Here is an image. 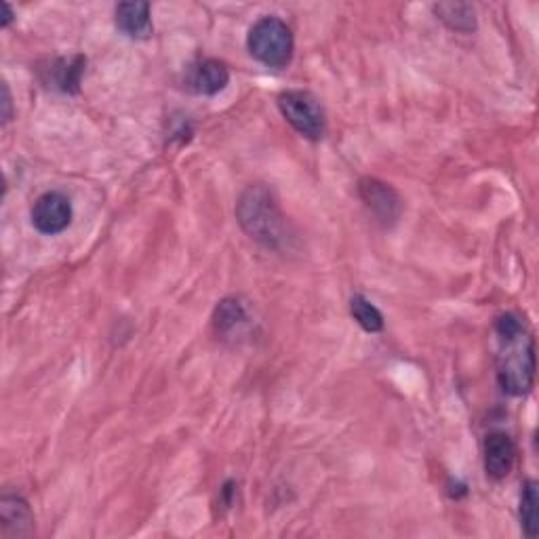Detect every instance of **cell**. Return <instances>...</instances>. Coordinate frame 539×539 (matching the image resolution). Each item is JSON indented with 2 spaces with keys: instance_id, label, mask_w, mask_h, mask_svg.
I'll use <instances>...</instances> for the list:
<instances>
[{
  "instance_id": "1",
  "label": "cell",
  "mask_w": 539,
  "mask_h": 539,
  "mask_svg": "<svg viewBox=\"0 0 539 539\" xmlns=\"http://www.w3.org/2000/svg\"><path fill=\"white\" fill-rule=\"evenodd\" d=\"M497 382L512 396H525L535 384V342L521 316H497Z\"/></svg>"
},
{
  "instance_id": "2",
  "label": "cell",
  "mask_w": 539,
  "mask_h": 539,
  "mask_svg": "<svg viewBox=\"0 0 539 539\" xmlns=\"http://www.w3.org/2000/svg\"><path fill=\"white\" fill-rule=\"evenodd\" d=\"M236 222L255 243L266 249H283L289 241L287 217L274 194L264 186H249L236 203Z\"/></svg>"
},
{
  "instance_id": "3",
  "label": "cell",
  "mask_w": 539,
  "mask_h": 539,
  "mask_svg": "<svg viewBox=\"0 0 539 539\" xmlns=\"http://www.w3.org/2000/svg\"><path fill=\"white\" fill-rule=\"evenodd\" d=\"M247 49L259 64L268 68H287L293 59L295 38L283 19L266 15L251 26Z\"/></svg>"
},
{
  "instance_id": "4",
  "label": "cell",
  "mask_w": 539,
  "mask_h": 539,
  "mask_svg": "<svg viewBox=\"0 0 539 539\" xmlns=\"http://www.w3.org/2000/svg\"><path fill=\"white\" fill-rule=\"evenodd\" d=\"M285 121L306 139L318 142L327 133V116L310 91H283L276 99Z\"/></svg>"
},
{
  "instance_id": "5",
  "label": "cell",
  "mask_w": 539,
  "mask_h": 539,
  "mask_svg": "<svg viewBox=\"0 0 539 539\" xmlns=\"http://www.w3.org/2000/svg\"><path fill=\"white\" fill-rule=\"evenodd\" d=\"M32 226L47 236L62 234L72 224V203L64 192H45L34 201L32 211Z\"/></svg>"
},
{
  "instance_id": "6",
  "label": "cell",
  "mask_w": 539,
  "mask_h": 539,
  "mask_svg": "<svg viewBox=\"0 0 539 539\" xmlns=\"http://www.w3.org/2000/svg\"><path fill=\"white\" fill-rule=\"evenodd\" d=\"M358 196L379 222L394 224L403 215V198L382 179L363 177L358 182Z\"/></svg>"
},
{
  "instance_id": "7",
  "label": "cell",
  "mask_w": 539,
  "mask_h": 539,
  "mask_svg": "<svg viewBox=\"0 0 539 539\" xmlns=\"http://www.w3.org/2000/svg\"><path fill=\"white\" fill-rule=\"evenodd\" d=\"M213 329L217 337L228 339V342L245 337V333L251 329V316L241 299L226 297L217 304L213 312Z\"/></svg>"
},
{
  "instance_id": "8",
  "label": "cell",
  "mask_w": 539,
  "mask_h": 539,
  "mask_svg": "<svg viewBox=\"0 0 539 539\" xmlns=\"http://www.w3.org/2000/svg\"><path fill=\"white\" fill-rule=\"evenodd\" d=\"M516 462V445L506 432H491L485 441V470L493 481H504Z\"/></svg>"
},
{
  "instance_id": "9",
  "label": "cell",
  "mask_w": 539,
  "mask_h": 539,
  "mask_svg": "<svg viewBox=\"0 0 539 539\" xmlns=\"http://www.w3.org/2000/svg\"><path fill=\"white\" fill-rule=\"evenodd\" d=\"M0 527L5 537H30L34 533V516L22 495H3L0 499Z\"/></svg>"
},
{
  "instance_id": "10",
  "label": "cell",
  "mask_w": 539,
  "mask_h": 539,
  "mask_svg": "<svg viewBox=\"0 0 539 539\" xmlns=\"http://www.w3.org/2000/svg\"><path fill=\"white\" fill-rule=\"evenodd\" d=\"M87 59L83 55L57 57L45 68V83L62 93H78L81 89Z\"/></svg>"
},
{
  "instance_id": "11",
  "label": "cell",
  "mask_w": 539,
  "mask_h": 539,
  "mask_svg": "<svg viewBox=\"0 0 539 539\" xmlns=\"http://www.w3.org/2000/svg\"><path fill=\"white\" fill-rule=\"evenodd\" d=\"M116 28L129 38H148L154 30L152 26V7L144 0H131L121 3L114 11Z\"/></svg>"
},
{
  "instance_id": "12",
  "label": "cell",
  "mask_w": 539,
  "mask_h": 539,
  "mask_svg": "<svg viewBox=\"0 0 539 539\" xmlns=\"http://www.w3.org/2000/svg\"><path fill=\"white\" fill-rule=\"evenodd\" d=\"M230 83V70L217 59H203L190 72V87L198 95H217Z\"/></svg>"
},
{
  "instance_id": "13",
  "label": "cell",
  "mask_w": 539,
  "mask_h": 539,
  "mask_svg": "<svg viewBox=\"0 0 539 539\" xmlns=\"http://www.w3.org/2000/svg\"><path fill=\"white\" fill-rule=\"evenodd\" d=\"M432 11L453 32L470 34L476 30V9L468 3H438Z\"/></svg>"
},
{
  "instance_id": "14",
  "label": "cell",
  "mask_w": 539,
  "mask_h": 539,
  "mask_svg": "<svg viewBox=\"0 0 539 539\" xmlns=\"http://www.w3.org/2000/svg\"><path fill=\"white\" fill-rule=\"evenodd\" d=\"M350 314L367 333H379L384 329V314L361 293L350 299Z\"/></svg>"
},
{
  "instance_id": "15",
  "label": "cell",
  "mask_w": 539,
  "mask_h": 539,
  "mask_svg": "<svg viewBox=\"0 0 539 539\" xmlns=\"http://www.w3.org/2000/svg\"><path fill=\"white\" fill-rule=\"evenodd\" d=\"M537 483L535 481H527L521 493V525L527 533V537H537V529H539V512H537Z\"/></svg>"
},
{
  "instance_id": "16",
  "label": "cell",
  "mask_w": 539,
  "mask_h": 539,
  "mask_svg": "<svg viewBox=\"0 0 539 539\" xmlns=\"http://www.w3.org/2000/svg\"><path fill=\"white\" fill-rule=\"evenodd\" d=\"M3 106H5V112H3V125H7L11 121L13 116V104H11V91H9V85L3 83Z\"/></svg>"
},
{
  "instance_id": "17",
  "label": "cell",
  "mask_w": 539,
  "mask_h": 539,
  "mask_svg": "<svg viewBox=\"0 0 539 539\" xmlns=\"http://www.w3.org/2000/svg\"><path fill=\"white\" fill-rule=\"evenodd\" d=\"M3 28H9L13 24V19H15V13H13V7L9 3H3Z\"/></svg>"
}]
</instances>
